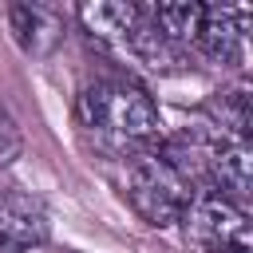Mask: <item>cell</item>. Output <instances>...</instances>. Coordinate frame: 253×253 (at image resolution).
Returning a JSON list of instances; mask_svg holds the SVG:
<instances>
[{"instance_id": "obj_1", "label": "cell", "mask_w": 253, "mask_h": 253, "mask_svg": "<svg viewBox=\"0 0 253 253\" xmlns=\"http://www.w3.org/2000/svg\"><path fill=\"white\" fill-rule=\"evenodd\" d=\"M79 123L99 126L126 142H146L158 134L162 115L142 87H134L126 79H111V83H95L79 95Z\"/></svg>"}, {"instance_id": "obj_2", "label": "cell", "mask_w": 253, "mask_h": 253, "mask_svg": "<svg viewBox=\"0 0 253 253\" xmlns=\"http://www.w3.org/2000/svg\"><path fill=\"white\" fill-rule=\"evenodd\" d=\"M126 198L142 221L166 229L182 221L194 190L162 154H134L126 166Z\"/></svg>"}, {"instance_id": "obj_3", "label": "cell", "mask_w": 253, "mask_h": 253, "mask_svg": "<svg viewBox=\"0 0 253 253\" xmlns=\"http://www.w3.org/2000/svg\"><path fill=\"white\" fill-rule=\"evenodd\" d=\"M178 225L186 233V245H194L198 253H221L237 233H245V210H237L221 194H194Z\"/></svg>"}, {"instance_id": "obj_4", "label": "cell", "mask_w": 253, "mask_h": 253, "mask_svg": "<svg viewBox=\"0 0 253 253\" xmlns=\"http://www.w3.org/2000/svg\"><path fill=\"white\" fill-rule=\"evenodd\" d=\"M245 32H249V12L245 8L206 4L194 43L217 63H241L245 59Z\"/></svg>"}, {"instance_id": "obj_5", "label": "cell", "mask_w": 253, "mask_h": 253, "mask_svg": "<svg viewBox=\"0 0 253 253\" xmlns=\"http://www.w3.org/2000/svg\"><path fill=\"white\" fill-rule=\"evenodd\" d=\"M206 178L221 190V198H229L237 210L249 202V186H253V158L249 146L241 138H217L206 146Z\"/></svg>"}, {"instance_id": "obj_6", "label": "cell", "mask_w": 253, "mask_h": 253, "mask_svg": "<svg viewBox=\"0 0 253 253\" xmlns=\"http://www.w3.org/2000/svg\"><path fill=\"white\" fill-rule=\"evenodd\" d=\"M43 237H47V221L40 206H32L28 198H8L0 206V253H20Z\"/></svg>"}, {"instance_id": "obj_7", "label": "cell", "mask_w": 253, "mask_h": 253, "mask_svg": "<svg viewBox=\"0 0 253 253\" xmlns=\"http://www.w3.org/2000/svg\"><path fill=\"white\" fill-rule=\"evenodd\" d=\"M8 20H12V32H16L20 47H28V51H47L63 32V20L43 4H12Z\"/></svg>"}, {"instance_id": "obj_8", "label": "cell", "mask_w": 253, "mask_h": 253, "mask_svg": "<svg viewBox=\"0 0 253 253\" xmlns=\"http://www.w3.org/2000/svg\"><path fill=\"white\" fill-rule=\"evenodd\" d=\"M142 16H146V8H138V4H87V8H79V20L87 24L91 36H107V40H123V43L138 32Z\"/></svg>"}, {"instance_id": "obj_9", "label": "cell", "mask_w": 253, "mask_h": 253, "mask_svg": "<svg viewBox=\"0 0 253 253\" xmlns=\"http://www.w3.org/2000/svg\"><path fill=\"white\" fill-rule=\"evenodd\" d=\"M202 8L206 4H194V0H182V4H154L146 8V20L150 28L166 40V43H194L198 28H202Z\"/></svg>"}, {"instance_id": "obj_10", "label": "cell", "mask_w": 253, "mask_h": 253, "mask_svg": "<svg viewBox=\"0 0 253 253\" xmlns=\"http://www.w3.org/2000/svg\"><path fill=\"white\" fill-rule=\"evenodd\" d=\"M217 115H221V126L233 130L229 138L245 142V130H249V95L245 91H225L221 103H217Z\"/></svg>"}, {"instance_id": "obj_11", "label": "cell", "mask_w": 253, "mask_h": 253, "mask_svg": "<svg viewBox=\"0 0 253 253\" xmlns=\"http://www.w3.org/2000/svg\"><path fill=\"white\" fill-rule=\"evenodd\" d=\"M24 150V130L8 107H0V166H12Z\"/></svg>"}, {"instance_id": "obj_12", "label": "cell", "mask_w": 253, "mask_h": 253, "mask_svg": "<svg viewBox=\"0 0 253 253\" xmlns=\"http://www.w3.org/2000/svg\"><path fill=\"white\" fill-rule=\"evenodd\" d=\"M221 253H253V245H249V233H237V237H233V241H229Z\"/></svg>"}]
</instances>
